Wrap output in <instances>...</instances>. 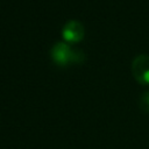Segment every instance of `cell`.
<instances>
[{"mask_svg": "<svg viewBox=\"0 0 149 149\" xmlns=\"http://www.w3.org/2000/svg\"><path fill=\"white\" fill-rule=\"evenodd\" d=\"M72 50L66 43L57 42L51 49V58L58 65L64 66L72 62Z\"/></svg>", "mask_w": 149, "mask_h": 149, "instance_id": "cell-3", "label": "cell"}, {"mask_svg": "<svg viewBox=\"0 0 149 149\" xmlns=\"http://www.w3.org/2000/svg\"><path fill=\"white\" fill-rule=\"evenodd\" d=\"M132 73L141 85H149V55L141 54L132 62Z\"/></svg>", "mask_w": 149, "mask_h": 149, "instance_id": "cell-1", "label": "cell"}, {"mask_svg": "<svg viewBox=\"0 0 149 149\" xmlns=\"http://www.w3.org/2000/svg\"><path fill=\"white\" fill-rule=\"evenodd\" d=\"M84 34H85V30L83 24L76 20H71L66 22L62 30V35L64 40L71 43H77L81 41L84 38Z\"/></svg>", "mask_w": 149, "mask_h": 149, "instance_id": "cell-2", "label": "cell"}, {"mask_svg": "<svg viewBox=\"0 0 149 149\" xmlns=\"http://www.w3.org/2000/svg\"><path fill=\"white\" fill-rule=\"evenodd\" d=\"M139 107L142 112L149 113V91L143 92L139 98Z\"/></svg>", "mask_w": 149, "mask_h": 149, "instance_id": "cell-4", "label": "cell"}]
</instances>
